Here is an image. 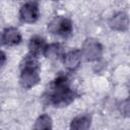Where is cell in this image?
Wrapping results in <instances>:
<instances>
[{"mask_svg": "<svg viewBox=\"0 0 130 130\" xmlns=\"http://www.w3.org/2000/svg\"><path fill=\"white\" fill-rule=\"evenodd\" d=\"M130 23L129 17L125 12H117L115 13L109 20V25L112 29L118 31H124L128 28Z\"/></svg>", "mask_w": 130, "mask_h": 130, "instance_id": "obj_6", "label": "cell"}, {"mask_svg": "<svg viewBox=\"0 0 130 130\" xmlns=\"http://www.w3.org/2000/svg\"><path fill=\"white\" fill-rule=\"evenodd\" d=\"M1 41L5 46H15L20 43L21 35L15 27H6L2 32Z\"/></svg>", "mask_w": 130, "mask_h": 130, "instance_id": "obj_7", "label": "cell"}, {"mask_svg": "<svg viewBox=\"0 0 130 130\" xmlns=\"http://www.w3.org/2000/svg\"><path fill=\"white\" fill-rule=\"evenodd\" d=\"M81 54L82 57L87 61H98L103 56V47L96 40L88 39L82 46Z\"/></svg>", "mask_w": 130, "mask_h": 130, "instance_id": "obj_3", "label": "cell"}, {"mask_svg": "<svg viewBox=\"0 0 130 130\" xmlns=\"http://www.w3.org/2000/svg\"><path fill=\"white\" fill-rule=\"evenodd\" d=\"M82 54L79 50H72L63 55V63L69 70H75L81 62Z\"/></svg>", "mask_w": 130, "mask_h": 130, "instance_id": "obj_8", "label": "cell"}, {"mask_svg": "<svg viewBox=\"0 0 130 130\" xmlns=\"http://www.w3.org/2000/svg\"><path fill=\"white\" fill-rule=\"evenodd\" d=\"M46 47H47V45H46L44 38H42L40 36L31 37L28 42L29 54H31L32 56H36V57H38L40 54H44Z\"/></svg>", "mask_w": 130, "mask_h": 130, "instance_id": "obj_9", "label": "cell"}, {"mask_svg": "<svg viewBox=\"0 0 130 130\" xmlns=\"http://www.w3.org/2000/svg\"><path fill=\"white\" fill-rule=\"evenodd\" d=\"M44 55L50 59H57L62 56V47L59 44L47 45V47L44 51Z\"/></svg>", "mask_w": 130, "mask_h": 130, "instance_id": "obj_11", "label": "cell"}, {"mask_svg": "<svg viewBox=\"0 0 130 130\" xmlns=\"http://www.w3.org/2000/svg\"><path fill=\"white\" fill-rule=\"evenodd\" d=\"M75 98L76 93L69 87L68 78L65 75H60L54 80L48 93L49 102L55 107H65L72 103Z\"/></svg>", "mask_w": 130, "mask_h": 130, "instance_id": "obj_1", "label": "cell"}, {"mask_svg": "<svg viewBox=\"0 0 130 130\" xmlns=\"http://www.w3.org/2000/svg\"><path fill=\"white\" fill-rule=\"evenodd\" d=\"M39 68L40 67L36 56L28 54L23 59L20 66V76H19V83L22 88L28 89L39 83L40 81Z\"/></svg>", "mask_w": 130, "mask_h": 130, "instance_id": "obj_2", "label": "cell"}, {"mask_svg": "<svg viewBox=\"0 0 130 130\" xmlns=\"http://www.w3.org/2000/svg\"><path fill=\"white\" fill-rule=\"evenodd\" d=\"M90 122H91V119H90L89 116H87V115H80V116H77L76 118H74L72 120L70 128L77 129V130L87 129L90 126Z\"/></svg>", "mask_w": 130, "mask_h": 130, "instance_id": "obj_10", "label": "cell"}, {"mask_svg": "<svg viewBox=\"0 0 130 130\" xmlns=\"http://www.w3.org/2000/svg\"><path fill=\"white\" fill-rule=\"evenodd\" d=\"M35 129H50L52 128V119L49 115H42L36 121Z\"/></svg>", "mask_w": 130, "mask_h": 130, "instance_id": "obj_12", "label": "cell"}, {"mask_svg": "<svg viewBox=\"0 0 130 130\" xmlns=\"http://www.w3.org/2000/svg\"><path fill=\"white\" fill-rule=\"evenodd\" d=\"M5 54H4V52H2L1 53V65L2 66H4V64H5Z\"/></svg>", "mask_w": 130, "mask_h": 130, "instance_id": "obj_13", "label": "cell"}, {"mask_svg": "<svg viewBox=\"0 0 130 130\" xmlns=\"http://www.w3.org/2000/svg\"><path fill=\"white\" fill-rule=\"evenodd\" d=\"M49 29L53 34L61 37H67L72 31V22L66 17H58L49 24Z\"/></svg>", "mask_w": 130, "mask_h": 130, "instance_id": "obj_5", "label": "cell"}, {"mask_svg": "<svg viewBox=\"0 0 130 130\" xmlns=\"http://www.w3.org/2000/svg\"><path fill=\"white\" fill-rule=\"evenodd\" d=\"M19 18L22 22L32 23L39 18V4L36 0L24 3L19 10Z\"/></svg>", "mask_w": 130, "mask_h": 130, "instance_id": "obj_4", "label": "cell"}]
</instances>
